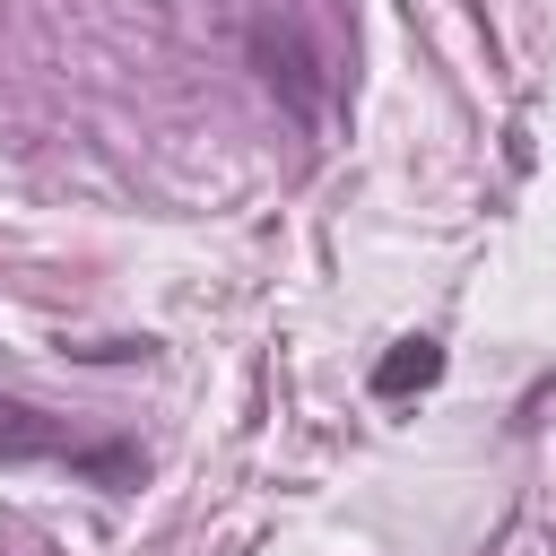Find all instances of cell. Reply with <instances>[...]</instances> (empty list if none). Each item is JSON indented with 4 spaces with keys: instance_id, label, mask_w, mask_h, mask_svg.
Masks as SVG:
<instances>
[{
    "instance_id": "obj_1",
    "label": "cell",
    "mask_w": 556,
    "mask_h": 556,
    "mask_svg": "<svg viewBox=\"0 0 556 556\" xmlns=\"http://www.w3.org/2000/svg\"><path fill=\"white\" fill-rule=\"evenodd\" d=\"M252 61H261V78L295 104V122L321 113V61H313V43H304L287 17H252Z\"/></svg>"
},
{
    "instance_id": "obj_3",
    "label": "cell",
    "mask_w": 556,
    "mask_h": 556,
    "mask_svg": "<svg viewBox=\"0 0 556 556\" xmlns=\"http://www.w3.org/2000/svg\"><path fill=\"white\" fill-rule=\"evenodd\" d=\"M443 374V348L434 339H400L382 365H374V400H408V391H426Z\"/></svg>"
},
{
    "instance_id": "obj_2",
    "label": "cell",
    "mask_w": 556,
    "mask_h": 556,
    "mask_svg": "<svg viewBox=\"0 0 556 556\" xmlns=\"http://www.w3.org/2000/svg\"><path fill=\"white\" fill-rule=\"evenodd\" d=\"M0 460H78V434L61 417H43L35 400L0 391Z\"/></svg>"
}]
</instances>
